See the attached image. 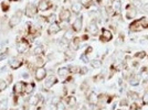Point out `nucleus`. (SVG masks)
Masks as SVG:
<instances>
[{
    "mask_svg": "<svg viewBox=\"0 0 148 110\" xmlns=\"http://www.w3.org/2000/svg\"><path fill=\"white\" fill-rule=\"evenodd\" d=\"M148 28V20L146 18H142L140 20H136L134 22H132L130 25V31L133 32H139L143 29Z\"/></svg>",
    "mask_w": 148,
    "mask_h": 110,
    "instance_id": "f257e3e1",
    "label": "nucleus"
},
{
    "mask_svg": "<svg viewBox=\"0 0 148 110\" xmlns=\"http://www.w3.org/2000/svg\"><path fill=\"white\" fill-rule=\"evenodd\" d=\"M30 49V42L25 37H22L21 39H19L17 42V51L19 54H25L27 53Z\"/></svg>",
    "mask_w": 148,
    "mask_h": 110,
    "instance_id": "f03ea898",
    "label": "nucleus"
},
{
    "mask_svg": "<svg viewBox=\"0 0 148 110\" xmlns=\"http://www.w3.org/2000/svg\"><path fill=\"white\" fill-rule=\"evenodd\" d=\"M22 10H17L16 12L12 14V17L8 20V26L10 28V29H12L14 28L16 25H18L20 22H21V19H22Z\"/></svg>",
    "mask_w": 148,
    "mask_h": 110,
    "instance_id": "7ed1b4c3",
    "label": "nucleus"
},
{
    "mask_svg": "<svg viewBox=\"0 0 148 110\" xmlns=\"http://www.w3.org/2000/svg\"><path fill=\"white\" fill-rule=\"evenodd\" d=\"M38 6L37 5H34V3H32V2H29L27 6H25V17H28V18H33V17H36L38 13Z\"/></svg>",
    "mask_w": 148,
    "mask_h": 110,
    "instance_id": "20e7f679",
    "label": "nucleus"
},
{
    "mask_svg": "<svg viewBox=\"0 0 148 110\" xmlns=\"http://www.w3.org/2000/svg\"><path fill=\"white\" fill-rule=\"evenodd\" d=\"M25 81H18L13 85V90L12 94L13 96H18V97H21L25 95Z\"/></svg>",
    "mask_w": 148,
    "mask_h": 110,
    "instance_id": "39448f33",
    "label": "nucleus"
},
{
    "mask_svg": "<svg viewBox=\"0 0 148 110\" xmlns=\"http://www.w3.org/2000/svg\"><path fill=\"white\" fill-rule=\"evenodd\" d=\"M37 6H38V10H39V11L45 12V11L50 10V9L53 7V3H52L50 0H40V1L38 2Z\"/></svg>",
    "mask_w": 148,
    "mask_h": 110,
    "instance_id": "423d86ee",
    "label": "nucleus"
},
{
    "mask_svg": "<svg viewBox=\"0 0 148 110\" xmlns=\"http://www.w3.org/2000/svg\"><path fill=\"white\" fill-rule=\"evenodd\" d=\"M23 63H25V60H23L22 57L14 56V57H12V60L10 61L9 65H10L11 69L16 71V69H19V68L21 67V66H23Z\"/></svg>",
    "mask_w": 148,
    "mask_h": 110,
    "instance_id": "0eeeda50",
    "label": "nucleus"
},
{
    "mask_svg": "<svg viewBox=\"0 0 148 110\" xmlns=\"http://www.w3.org/2000/svg\"><path fill=\"white\" fill-rule=\"evenodd\" d=\"M34 78L37 81H42L43 79L47 78V69L42 66V67H37L34 71Z\"/></svg>",
    "mask_w": 148,
    "mask_h": 110,
    "instance_id": "6e6552de",
    "label": "nucleus"
},
{
    "mask_svg": "<svg viewBox=\"0 0 148 110\" xmlns=\"http://www.w3.org/2000/svg\"><path fill=\"white\" fill-rule=\"evenodd\" d=\"M58 77H56V75H49L47 78H45V81H44V87L47 88V89H50L51 87H53V86L58 84Z\"/></svg>",
    "mask_w": 148,
    "mask_h": 110,
    "instance_id": "1a4fd4ad",
    "label": "nucleus"
},
{
    "mask_svg": "<svg viewBox=\"0 0 148 110\" xmlns=\"http://www.w3.org/2000/svg\"><path fill=\"white\" fill-rule=\"evenodd\" d=\"M113 39V33H112L110 30L107 29H102V34H101V37H99V41L103 43L110 42Z\"/></svg>",
    "mask_w": 148,
    "mask_h": 110,
    "instance_id": "9d476101",
    "label": "nucleus"
},
{
    "mask_svg": "<svg viewBox=\"0 0 148 110\" xmlns=\"http://www.w3.org/2000/svg\"><path fill=\"white\" fill-rule=\"evenodd\" d=\"M82 26H83V17L80 16L74 20L73 24H72V31L74 33H77L82 30Z\"/></svg>",
    "mask_w": 148,
    "mask_h": 110,
    "instance_id": "9b49d317",
    "label": "nucleus"
},
{
    "mask_svg": "<svg viewBox=\"0 0 148 110\" xmlns=\"http://www.w3.org/2000/svg\"><path fill=\"white\" fill-rule=\"evenodd\" d=\"M81 37H74L70 42H69V49L71 50V51H77V50L80 49V43H81Z\"/></svg>",
    "mask_w": 148,
    "mask_h": 110,
    "instance_id": "f8f14e48",
    "label": "nucleus"
},
{
    "mask_svg": "<svg viewBox=\"0 0 148 110\" xmlns=\"http://www.w3.org/2000/svg\"><path fill=\"white\" fill-rule=\"evenodd\" d=\"M70 18H71V11L66 8H63L59 13V20L61 22H64V21H69Z\"/></svg>",
    "mask_w": 148,
    "mask_h": 110,
    "instance_id": "ddd939ff",
    "label": "nucleus"
},
{
    "mask_svg": "<svg viewBox=\"0 0 148 110\" xmlns=\"http://www.w3.org/2000/svg\"><path fill=\"white\" fill-rule=\"evenodd\" d=\"M60 31H61V25L59 24V23H56V22H53L48 28V34L49 35H54L56 33H59Z\"/></svg>",
    "mask_w": 148,
    "mask_h": 110,
    "instance_id": "4468645a",
    "label": "nucleus"
},
{
    "mask_svg": "<svg viewBox=\"0 0 148 110\" xmlns=\"http://www.w3.org/2000/svg\"><path fill=\"white\" fill-rule=\"evenodd\" d=\"M136 14H137V9L133 5H128L126 7V18L132 20L135 18Z\"/></svg>",
    "mask_w": 148,
    "mask_h": 110,
    "instance_id": "2eb2a0df",
    "label": "nucleus"
},
{
    "mask_svg": "<svg viewBox=\"0 0 148 110\" xmlns=\"http://www.w3.org/2000/svg\"><path fill=\"white\" fill-rule=\"evenodd\" d=\"M87 101L91 105H97V103H99V95L95 92H91L87 96Z\"/></svg>",
    "mask_w": 148,
    "mask_h": 110,
    "instance_id": "dca6fc26",
    "label": "nucleus"
},
{
    "mask_svg": "<svg viewBox=\"0 0 148 110\" xmlns=\"http://www.w3.org/2000/svg\"><path fill=\"white\" fill-rule=\"evenodd\" d=\"M88 31L92 34V37H96L99 34V26H97L95 21H92L90 23V25H88Z\"/></svg>",
    "mask_w": 148,
    "mask_h": 110,
    "instance_id": "f3484780",
    "label": "nucleus"
},
{
    "mask_svg": "<svg viewBox=\"0 0 148 110\" xmlns=\"http://www.w3.org/2000/svg\"><path fill=\"white\" fill-rule=\"evenodd\" d=\"M140 78H142V75L140 74H134L130 79V84L132 86H137L140 81Z\"/></svg>",
    "mask_w": 148,
    "mask_h": 110,
    "instance_id": "a211bd4d",
    "label": "nucleus"
},
{
    "mask_svg": "<svg viewBox=\"0 0 148 110\" xmlns=\"http://www.w3.org/2000/svg\"><path fill=\"white\" fill-rule=\"evenodd\" d=\"M58 74H59V76H60V77H64V78H66L71 73H70L69 67H60L59 69H58Z\"/></svg>",
    "mask_w": 148,
    "mask_h": 110,
    "instance_id": "6ab92c4d",
    "label": "nucleus"
},
{
    "mask_svg": "<svg viewBox=\"0 0 148 110\" xmlns=\"http://www.w3.org/2000/svg\"><path fill=\"white\" fill-rule=\"evenodd\" d=\"M112 8L115 11V13H119L121 12V9H122V2L119 0H115L113 2V5H112Z\"/></svg>",
    "mask_w": 148,
    "mask_h": 110,
    "instance_id": "aec40b11",
    "label": "nucleus"
},
{
    "mask_svg": "<svg viewBox=\"0 0 148 110\" xmlns=\"http://www.w3.org/2000/svg\"><path fill=\"white\" fill-rule=\"evenodd\" d=\"M34 89V84L32 83H25V95H30Z\"/></svg>",
    "mask_w": 148,
    "mask_h": 110,
    "instance_id": "412c9836",
    "label": "nucleus"
},
{
    "mask_svg": "<svg viewBox=\"0 0 148 110\" xmlns=\"http://www.w3.org/2000/svg\"><path fill=\"white\" fill-rule=\"evenodd\" d=\"M65 104L68 105L69 107H74L76 105V98L74 96H68L65 98Z\"/></svg>",
    "mask_w": 148,
    "mask_h": 110,
    "instance_id": "4be33fe9",
    "label": "nucleus"
},
{
    "mask_svg": "<svg viewBox=\"0 0 148 110\" xmlns=\"http://www.w3.org/2000/svg\"><path fill=\"white\" fill-rule=\"evenodd\" d=\"M44 54V49L43 46H41V45H38L34 48L33 50V55L34 56H42Z\"/></svg>",
    "mask_w": 148,
    "mask_h": 110,
    "instance_id": "5701e85b",
    "label": "nucleus"
},
{
    "mask_svg": "<svg viewBox=\"0 0 148 110\" xmlns=\"http://www.w3.org/2000/svg\"><path fill=\"white\" fill-rule=\"evenodd\" d=\"M71 10H72L75 14H79V13L81 12V10H82V5L79 3V2H75V3H73L72 7H71Z\"/></svg>",
    "mask_w": 148,
    "mask_h": 110,
    "instance_id": "b1692460",
    "label": "nucleus"
},
{
    "mask_svg": "<svg viewBox=\"0 0 148 110\" xmlns=\"http://www.w3.org/2000/svg\"><path fill=\"white\" fill-rule=\"evenodd\" d=\"M93 1H94V0H80V3L82 5V7L88 9V8L93 5Z\"/></svg>",
    "mask_w": 148,
    "mask_h": 110,
    "instance_id": "393cba45",
    "label": "nucleus"
},
{
    "mask_svg": "<svg viewBox=\"0 0 148 110\" xmlns=\"http://www.w3.org/2000/svg\"><path fill=\"white\" fill-rule=\"evenodd\" d=\"M91 66L93 68H99L102 66V61L101 60H92L91 61Z\"/></svg>",
    "mask_w": 148,
    "mask_h": 110,
    "instance_id": "a878e982",
    "label": "nucleus"
},
{
    "mask_svg": "<svg viewBox=\"0 0 148 110\" xmlns=\"http://www.w3.org/2000/svg\"><path fill=\"white\" fill-rule=\"evenodd\" d=\"M64 39H65V40H70V41H71V40H72V39H73L74 37V32L73 31H72V29H71V30H68L66 31V32H65V34H64Z\"/></svg>",
    "mask_w": 148,
    "mask_h": 110,
    "instance_id": "bb28decb",
    "label": "nucleus"
},
{
    "mask_svg": "<svg viewBox=\"0 0 148 110\" xmlns=\"http://www.w3.org/2000/svg\"><path fill=\"white\" fill-rule=\"evenodd\" d=\"M8 108V99H1L0 100V110H7Z\"/></svg>",
    "mask_w": 148,
    "mask_h": 110,
    "instance_id": "cd10ccee",
    "label": "nucleus"
},
{
    "mask_svg": "<svg viewBox=\"0 0 148 110\" xmlns=\"http://www.w3.org/2000/svg\"><path fill=\"white\" fill-rule=\"evenodd\" d=\"M8 83H7L6 79H0V92H2L7 87H8Z\"/></svg>",
    "mask_w": 148,
    "mask_h": 110,
    "instance_id": "c85d7f7f",
    "label": "nucleus"
},
{
    "mask_svg": "<svg viewBox=\"0 0 148 110\" xmlns=\"http://www.w3.org/2000/svg\"><path fill=\"white\" fill-rule=\"evenodd\" d=\"M1 9H2V11L3 12H8L9 11V9H10V5L8 3V2H1Z\"/></svg>",
    "mask_w": 148,
    "mask_h": 110,
    "instance_id": "c756f323",
    "label": "nucleus"
},
{
    "mask_svg": "<svg viewBox=\"0 0 148 110\" xmlns=\"http://www.w3.org/2000/svg\"><path fill=\"white\" fill-rule=\"evenodd\" d=\"M103 80H104V76L101 75V74H99V75H96V76L93 77V81H95V83H97V81H103Z\"/></svg>",
    "mask_w": 148,
    "mask_h": 110,
    "instance_id": "7c9ffc66",
    "label": "nucleus"
},
{
    "mask_svg": "<svg viewBox=\"0 0 148 110\" xmlns=\"http://www.w3.org/2000/svg\"><path fill=\"white\" fill-rule=\"evenodd\" d=\"M87 89H88V80H85V81H83V84L81 85V90H82V92H86Z\"/></svg>",
    "mask_w": 148,
    "mask_h": 110,
    "instance_id": "2f4dec72",
    "label": "nucleus"
},
{
    "mask_svg": "<svg viewBox=\"0 0 148 110\" xmlns=\"http://www.w3.org/2000/svg\"><path fill=\"white\" fill-rule=\"evenodd\" d=\"M128 97L130 99H133V100H137V98H138V94L135 92H128Z\"/></svg>",
    "mask_w": 148,
    "mask_h": 110,
    "instance_id": "473e14b6",
    "label": "nucleus"
},
{
    "mask_svg": "<svg viewBox=\"0 0 148 110\" xmlns=\"http://www.w3.org/2000/svg\"><path fill=\"white\" fill-rule=\"evenodd\" d=\"M56 110H65V105L62 101H59L56 104Z\"/></svg>",
    "mask_w": 148,
    "mask_h": 110,
    "instance_id": "72a5a7b5",
    "label": "nucleus"
},
{
    "mask_svg": "<svg viewBox=\"0 0 148 110\" xmlns=\"http://www.w3.org/2000/svg\"><path fill=\"white\" fill-rule=\"evenodd\" d=\"M146 56V52H144V51H142V52H137L135 54V57H137V58H144Z\"/></svg>",
    "mask_w": 148,
    "mask_h": 110,
    "instance_id": "f704fd0d",
    "label": "nucleus"
},
{
    "mask_svg": "<svg viewBox=\"0 0 148 110\" xmlns=\"http://www.w3.org/2000/svg\"><path fill=\"white\" fill-rule=\"evenodd\" d=\"M143 104L148 105V92L147 94H145V95H144V97H143Z\"/></svg>",
    "mask_w": 148,
    "mask_h": 110,
    "instance_id": "c9c22d12",
    "label": "nucleus"
},
{
    "mask_svg": "<svg viewBox=\"0 0 148 110\" xmlns=\"http://www.w3.org/2000/svg\"><path fill=\"white\" fill-rule=\"evenodd\" d=\"M130 110H140V106H139V105H137V104H133L132 105Z\"/></svg>",
    "mask_w": 148,
    "mask_h": 110,
    "instance_id": "e433bc0d",
    "label": "nucleus"
},
{
    "mask_svg": "<svg viewBox=\"0 0 148 110\" xmlns=\"http://www.w3.org/2000/svg\"><path fill=\"white\" fill-rule=\"evenodd\" d=\"M12 79H13L12 74H9V75L7 76V78H6V80H7V83H8V84H10V83L12 81Z\"/></svg>",
    "mask_w": 148,
    "mask_h": 110,
    "instance_id": "4c0bfd02",
    "label": "nucleus"
},
{
    "mask_svg": "<svg viewBox=\"0 0 148 110\" xmlns=\"http://www.w3.org/2000/svg\"><path fill=\"white\" fill-rule=\"evenodd\" d=\"M92 52H93V48H92V46H87L86 50H85V52H84V54L88 55L90 53H92Z\"/></svg>",
    "mask_w": 148,
    "mask_h": 110,
    "instance_id": "58836bf2",
    "label": "nucleus"
},
{
    "mask_svg": "<svg viewBox=\"0 0 148 110\" xmlns=\"http://www.w3.org/2000/svg\"><path fill=\"white\" fill-rule=\"evenodd\" d=\"M87 72H88V69H87L85 66H83V67H81V72L80 74H82V75H85V74H87Z\"/></svg>",
    "mask_w": 148,
    "mask_h": 110,
    "instance_id": "ea45409f",
    "label": "nucleus"
},
{
    "mask_svg": "<svg viewBox=\"0 0 148 110\" xmlns=\"http://www.w3.org/2000/svg\"><path fill=\"white\" fill-rule=\"evenodd\" d=\"M128 105V101H127V99H125V100H122L121 103H119V106L121 107H123V106H127Z\"/></svg>",
    "mask_w": 148,
    "mask_h": 110,
    "instance_id": "a19ab883",
    "label": "nucleus"
},
{
    "mask_svg": "<svg viewBox=\"0 0 148 110\" xmlns=\"http://www.w3.org/2000/svg\"><path fill=\"white\" fill-rule=\"evenodd\" d=\"M81 40H82V41H87V40H88V35H87V34H84L83 37H81Z\"/></svg>",
    "mask_w": 148,
    "mask_h": 110,
    "instance_id": "79ce46f5",
    "label": "nucleus"
},
{
    "mask_svg": "<svg viewBox=\"0 0 148 110\" xmlns=\"http://www.w3.org/2000/svg\"><path fill=\"white\" fill-rule=\"evenodd\" d=\"M133 66H134V67H137V66H138V62H133Z\"/></svg>",
    "mask_w": 148,
    "mask_h": 110,
    "instance_id": "37998d69",
    "label": "nucleus"
},
{
    "mask_svg": "<svg viewBox=\"0 0 148 110\" xmlns=\"http://www.w3.org/2000/svg\"><path fill=\"white\" fill-rule=\"evenodd\" d=\"M9 1H14L16 2V1H19V0H9Z\"/></svg>",
    "mask_w": 148,
    "mask_h": 110,
    "instance_id": "c03bdc74",
    "label": "nucleus"
},
{
    "mask_svg": "<svg viewBox=\"0 0 148 110\" xmlns=\"http://www.w3.org/2000/svg\"><path fill=\"white\" fill-rule=\"evenodd\" d=\"M119 110H123V109H119Z\"/></svg>",
    "mask_w": 148,
    "mask_h": 110,
    "instance_id": "a18cd8bd",
    "label": "nucleus"
},
{
    "mask_svg": "<svg viewBox=\"0 0 148 110\" xmlns=\"http://www.w3.org/2000/svg\"><path fill=\"white\" fill-rule=\"evenodd\" d=\"M12 110H16V109H12Z\"/></svg>",
    "mask_w": 148,
    "mask_h": 110,
    "instance_id": "49530a36",
    "label": "nucleus"
},
{
    "mask_svg": "<svg viewBox=\"0 0 148 110\" xmlns=\"http://www.w3.org/2000/svg\"><path fill=\"white\" fill-rule=\"evenodd\" d=\"M147 39H148V37H147Z\"/></svg>",
    "mask_w": 148,
    "mask_h": 110,
    "instance_id": "de8ad7c7",
    "label": "nucleus"
}]
</instances>
